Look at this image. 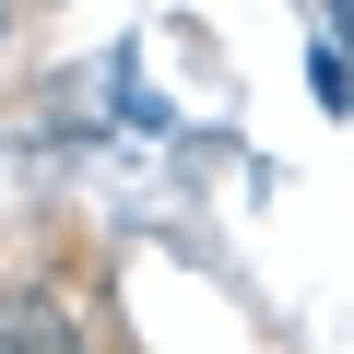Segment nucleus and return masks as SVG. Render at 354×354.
Returning a JSON list of instances; mask_svg holds the SVG:
<instances>
[{
	"label": "nucleus",
	"instance_id": "nucleus-1",
	"mask_svg": "<svg viewBox=\"0 0 354 354\" xmlns=\"http://www.w3.org/2000/svg\"><path fill=\"white\" fill-rule=\"evenodd\" d=\"M0 354H95V342H83V319L36 283V295H12V307H0Z\"/></svg>",
	"mask_w": 354,
	"mask_h": 354
}]
</instances>
